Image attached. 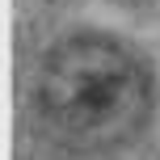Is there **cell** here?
Returning a JSON list of instances; mask_svg holds the SVG:
<instances>
[{
	"mask_svg": "<svg viewBox=\"0 0 160 160\" xmlns=\"http://www.w3.org/2000/svg\"><path fill=\"white\" fill-rule=\"evenodd\" d=\"M38 118L80 152H114L143 135L156 110L152 63L114 34H68L34 80Z\"/></svg>",
	"mask_w": 160,
	"mask_h": 160,
	"instance_id": "6da1fadb",
	"label": "cell"
}]
</instances>
